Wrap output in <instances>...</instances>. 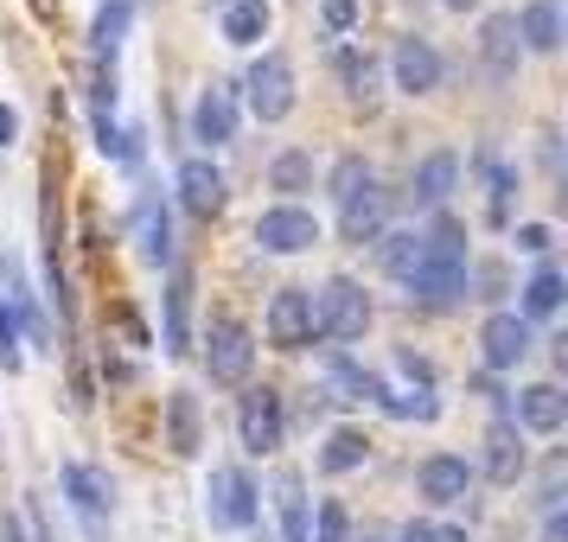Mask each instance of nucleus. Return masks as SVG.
<instances>
[{
    "mask_svg": "<svg viewBox=\"0 0 568 542\" xmlns=\"http://www.w3.org/2000/svg\"><path fill=\"white\" fill-rule=\"evenodd\" d=\"M313 326L333 333V338H364L371 333V294L352 275H333V282L313 294Z\"/></svg>",
    "mask_w": 568,
    "mask_h": 542,
    "instance_id": "obj_1",
    "label": "nucleus"
},
{
    "mask_svg": "<svg viewBox=\"0 0 568 542\" xmlns=\"http://www.w3.org/2000/svg\"><path fill=\"white\" fill-rule=\"evenodd\" d=\"M236 434H243V447H250V453H275V447H282L287 421H282V396H275L268 384L250 389V396L236 402Z\"/></svg>",
    "mask_w": 568,
    "mask_h": 542,
    "instance_id": "obj_6",
    "label": "nucleus"
},
{
    "mask_svg": "<svg viewBox=\"0 0 568 542\" xmlns=\"http://www.w3.org/2000/svg\"><path fill=\"white\" fill-rule=\"evenodd\" d=\"M307 542H352V517H345V504H338V498H326V504H320Z\"/></svg>",
    "mask_w": 568,
    "mask_h": 542,
    "instance_id": "obj_33",
    "label": "nucleus"
},
{
    "mask_svg": "<svg viewBox=\"0 0 568 542\" xmlns=\"http://www.w3.org/2000/svg\"><path fill=\"white\" fill-rule=\"evenodd\" d=\"M268 185H275V192H307V185H313V154H301V147L275 154V166H268Z\"/></svg>",
    "mask_w": 568,
    "mask_h": 542,
    "instance_id": "obj_29",
    "label": "nucleus"
},
{
    "mask_svg": "<svg viewBox=\"0 0 568 542\" xmlns=\"http://www.w3.org/2000/svg\"><path fill=\"white\" fill-rule=\"evenodd\" d=\"M320 243V217L301 205H275L256 217V249L262 256H301V249H313Z\"/></svg>",
    "mask_w": 568,
    "mask_h": 542,
    "instance_id": "obj_5",
    "label": "nucleus"
},
{
    "mask_svg": "<svg viewBox=\"0 0 568 542\" xmlns=\"http://www.w3.org/2000/svg\"><path fill=\"white\" fill-rule=\"evenodd\" d=\"M275 511H282V542H307V479L294 466L275 472Z\"/></svg>",
    "mask_w": 568,
    "mask_h": 542,
    "instance_id": "obj_20",
    "label": "nucleus"
},
{
    "mask_svg": "<svg viewBox=\"0 0 568 542\" xmlns=\"http://www.w3.org/2000/svg\"><path fill=\"white\" fill-rule=\"evenodd\" d=\"M166 447H173L180 460H192V453L205 447V428H199V396H192V389H173V396H166Z\"/></svg>",
    "mask_w": 568,
    "mask_h": 542,
    "instance_id": "obj_16",
    "label": "nucleus"
},
{
    "mask_svg": "<svg viewBox=\"0 0 568 542\" xmlns=\"http://www.w3.org/2000/svg\"><path fill=\"white\" fill-rule=\"evenodd\" d=\"M517 39H524L530 52H556V45H562V0H530V7L517 13Z\"/></svg>",
    "mask_w": 568,
    "mask_h": 542,
    "instance_id": "obj_23",
    "label": "nucleus"
},
{
    "mask_svg": "<svg viewBox=\"0 0 568 542\" xmlns=\"http://www.w3.org/2000/svg\"><path fill=\"white\" fill-rule=\"evenodd\" d=\"M479 351H486L491 370H517V364L537 351V338H530V319H524V313H491L486 326H479Z\"/></svg>",
    "mask_w": 568,
    "mask_h": 542,
    "instance_id": "obj_9",
    "label": "nucleus"
},
{
    "mask_svg": "<svg viewBox=\"0 0 568 542\" xmlns=\"http://www.w3.org/2000/svg\"><path fill=\"white\" fill-rule=\"evenodd\" d=\"M345 217H338V231H345V243H371V236L384 231V192H377V180L364 185V192H352L345 198Z\"/></svg>",
    "mask_w": 568,
    "mask_h": 542,
    "instance_id": "obj_22",
    "label": "nucleus"
},
{
    "mask_svg": "<svg viewBox=\"0 0 568 542\" xmlns=\"http://www.w3.org/2000/svg\"><path fill=\"white\" fill-rule=\"evenodd\" d=\"M440 7H454V13H466V7H479V0H440Z\"/></svg>",
    "mask_w": 568,
    "mask_h": 542,
    "instance_id": "obj_40",
    "label": "nucleus"
},
{
    "mask_svg": "<svg viewBox=\"0 0 568 542\" xmlns=\"http://www.w3.org/2000/svg\"><path fill=\"white\" fill-rule=\"evenodd\" d=\"M32 13H45V20H52V0H32Z\"/></svg>",
    "mask_w": 568,
    "mask_h": 542,
    "instance_id": "obj_41",
    "label": "nucleus"
},
{
    "mask_svg": "<svg viewBox=\"0 0 568 542\" xmlns=\"http://www.w3.org/2000/svg\"><path fill=\"white\" fill-rule=\"evenodd\" d=\"M428 262V249H422V236L415 231H389L384 236V275H396V282H415V268Z\"/></svg>",
    "mask_w": 568,
    "mask_h": 542,
    "instance_id": "obj_26",
    "label": "nucleus"
},
{
    "mask_svg": "<svg viewBox=\"0 0 568 542\" xmlns=\"http://www.w3.org/2000/svg\"><path fill=\"white\" fill-rule=\"evenodd\" d=\"M338 78L352 83V96H358V103H377V64H371V58L338 52Z\"/></svg>",
    "mask_w": 568,
    "mask_h": 542,
    "instance_id": "obj_32",
    "label": "nucleus"
},
{
    "mask_svg": "<svg viewBox=\"0 0 568 542\" xmlns=\"http://www.w3.org/2000/svg\"><path fill=\"white\" fill-rule=\"evenodd\" d=\"M466 485H473V466L460 453H428V460L415 466V491L428 498V504H460Z\"/></svg>",
    "mask_w": 568,
    "mask_h": 542,
    "instance_id": "obj_10",
    "label": "nucleus"
},
{
    "mask_svg": "<svg viewBox=\"0 0 568 542\" xmlns=\"http://www.w3.org/2000/svg\"><path fill=\"white\" fill-rule=\"evenodd\" d=\"M185 313H192V282H173L166 287V351H173V358H180L185 351Z\"/></svg>",
    "mask_w": 568,
    "mask_h": 542,
    "instance_id": "obj_31",
    "label": "nucleus"
},
{
    "mask_svg": "<svg viewBox=\"0 0 568 542\" xmlns=\"http://www.w3.org/2000/svg\"><path fill=\"white\" fill-rule=\"evenodd\" d=\"M134 243H141V256L154 262V268L160 262H173V224H166V205H160L154 192L134 205Z\"/></svg>",
    "mask_w": 568,
    "mask_h": 542,
    "instance_id": "obj_18",
    "label": "nucleus"
},
{
    "mask_svg": "<svg viewBox=\"0 0 568 542\" xmlns=\"http://www.w3.org/2000/svg\"><path fill=\"white\" fill-rule=\"evenodd\" d=\"M180 198H185V211H199V217L224 211V173H217L211 160H185L180 166Z\"/></svg>",
    "mask_w": 568,
    "mask_h": 542,
    "instance_id": "obj_19",
    "label": "nucleus"
},
{
    "mask_svg": "<svg viewBox=\"0 0 568 542\" xmlns=\"http://www.w3.org/2000/svg\"><path fill=\"white\" fill-rule=\"evenodd\" d=\"M250 364H256L250 326L217 319V326H211V338H205V370H211V384H243V377H250Z\"/></svg>",
    "mask_w": 568,
    "mask_h": 542,
    "instance_id": "obj_8",
    "label": "nucleus"
},
{
    "mask_svg": "<svg viewBox=\"0 0 568 542\" xmlns=\"http://www.w3.org/2000/svg\"><path fill=\"white\" fill-rule=\"evenodd\" d=\"M243 90H250V109H256V122H282L287 109H294V64H287L282 52H262L256 64H250Z\"/></svg>",
    "mask_w": 568,
    "mask_h": 542,
    "instance_id": "obj_4",
    "label": "nucleus"
},
{
    "mask_svg": "<svg viewBox=\"0 0 568 542\" xmlns=\"http://www.w3.org/2000/svg\"><path fill=\"white\" fill-rule=\"evenodd\" d=\"M479 52L498 78H511L517 58H524V39H517V13H486V27H479Z\"/></svg>",
    "mask_w": 568,
    "mask_h": 542,
    "instance_id": "obj_17",
    "label": "nucleus"
},
{
    "mask_svg": "<svg viewBox=\"0 0 568 542\" xmlns=\"http://www.w3.org/2000/svg\"><path fill=\"white\" fill-rule=\"evenodd\" d=\"M129 27H134V7H129V0H103V7H97V20H90L97 58H115V52H122V39H129Z\"/></svg>",
    "mask_w": 568,
    "mask_h": 542,
    "instance_id": "obj_25",
    "label": "nucleus"
},
{
    "mask_svg": "<svg viewBox=\"0 0 568 542\" xmlns=\"http://www.w3.org/2000/svg\"><path fill=\"white\" fill-rule=\"evenodd\" d=\"M231 134H236V96H231V83H211L205 96H199V109H192V141L224 147Z\"/></svg>",
    "mask_w": 568,
    "mask_h": 542,
    "instance_id": "obj_12",
    "label": "nucleus"
},
{
    "mask_svg": "<svg viewBox=\"0 0 568 542\" xmlns=\"http://www.w3.org/2000/svg\"><path fill=\"white\" fill-rule=\"evenodd\" d=\"M364 460H371V440H364L358 428H338V434L326 440V453H320V466H326V472H358Z\"/></svg>",
    "mask_w": 568,
    "mask_h": 542,
    "instance_id": "obj_27",
    "label": "nucleus"
},
{
    "mask_svg": "<svg viewBox=\"0 0 568 542\" xmlns=\"http://www.w3.org/2000/svg\"><path fill=\"white\" fill-rule=\"evenodd\" d=\"M556 307H562V275H556V268H537V275L524 282V313H530V319H549Z\"/></svg>",
    "mask_w": 568,
    "mask_h": 542,
    "instance_id": "obj_28",
    "label": "nucleus"
},
{
    "mask_svg": "<svg viewBox=\"0 0 568 542\" xmlns=\"http://www.w3.org/2000/svg\"><path fill=\"white\" fill-rule=\"evenodd\" d=\"M13 287H7V262H0V364L7 370H20V326H13Z\"/></svg>",
    "mask_w": 568,
    "mask_h": 542,
    "instance_id": "obj_30",
    "label": "nucleus"
},
{
    "mask_svg": "<svg viewBox=\"0 0 568 542\" xmlns=\"http://www.w3.org/2000/svg\"><path fill=\"white\" fill-rule=\"evenodd\" d=\"M64 498H71V511H78L83 536L103 542L109 536V511H115V485H109L97 466H64Z\"/></svg>",
    "mask_w": 568,
    "mask_h": 542,
    "instance_id": "obj_3",
    "label": "nucleus"
},
{
    "mask_svg": "<svg viewBox=\"0 0 568 542\" xmlns=\"http://www.w3.org/2000/svg\"><path fill=\"white\" fill-rule=\"evenodd\" d=\"M364 542H384V530H364Z\"/></svg>",
    "mask_w": 568,
    "mask_h": 542,
    "instance_id": "obj_42",
    "label": "nucleus"
},
{
    "mask_svg": "<svg viewBox=\"0 0 568 542\" xmlns=\"http://www.w3.org/2000/svg\"><path fill=\"white\" fill-rule=\"evenodd\" d=\"M524 472V440H517V421H491L486 434V479L491 485H511Z\"/></svg>",
    "mask_w": 568,
    "mask_h": 542,
    "instance_id": "obj_21",
    "label": "nucleus"
},
{
    "mask_svg": "<svg viewBox=\"0 0 568 542\" xmlns=\"http://www.w3.org/2000/svg\"><path fill=\"white\" fill-rule=\"evenodd\" d=\"M403 542H466V530H454V523H409Z\"/></svg>",
    "mask_w": 568,
    "mask_h": 542,
    "instance_id": "obj_36",
    "label": "nucleus"
},
{
    "mask_svg": "<svg viewBox=\"0 0 568 542\" xmlns=\"http://www.w3.org/2000/svg\"><path fill=\"white\" fill-rule=\"evenodd\" d=\"M97 109H115V64H97Z\"/></svg>",
    "mask_w": 568,
    "mask_h": 542,
    "instance_id": "obj_38",
    "label": "nucleus"
},
{
    "mask_svg": "<svg viewBox=\"0 0 568 542\" xmlns=\"http://www.w3.org/2000/svg\"><path fill=\"white\" fill-rule=\"evenodd\" d=\"M562 421H568V396L556 384L517 389V428H530V434H556Z\"/></svg>",
    "mask_w": 568,
    "mask_h": 542,
    "instance_id": "obj_14",
    "label": "nucleus"
},
{
    "mask_svg": "<svg viewBox=\"0 0 568 542\" xmlns=\"http://www.w3.org/2000/svg\"><path fill=\"white\" fill-rule=\"evenodd\" d=\"M389 71H396V90H403V96H428V90L440 83V52L428 45V39L409 32V39L389 52Z\"/></svg>",
    "mask_w": 568,
    "mask_h": 542,
    "instance_id": "obj_11",
    "label": "nucleus"
},
{
    "mask_svg": "<svg viewBox=\"0 0 568 542\" xmlns=\"http://www.w3.org/2000/svg\"><path fill=\"white\" fill-rule=\"evenodd\" d=\"M358 13H364L358 0H326V7H320V20H326L333 32H352L358 27Z\"/></svg>",
    "mask_w": 568,
    "mask_h": 542,
    "instance_id": "obj_35",
    "label": "nucleus"
},
{
    "mask_svg": "<svg viewBox=\"0 0 568 542\" xmlns=\"http://www.w3.org/2000/svg\"><path fill=\"white\" fill-rule=\"evenodd\" d=\"M466 294V262H422L415 268V282H409V300H422V307H454Z\"/></svg>",
    "mask_w": 568,
    "mask_h": 542,
    "instance_id": "obj_13",
    "label": "nucleus"
},
{
    "mask_svg": "<svg viewBox=\"0 0 568 542\" xmlns=\"http://www.w3.org/2000/svg\"><path fill=\"white\" fill-rule=\"evenodd\" d=\"M549 243H556V236H549V224H524V231H517V249H524V256H542Z\"/></svg>",
    "mask_w": 568,
    "mask_h": 542,
    "instance_id": "obj_37",
    "label": "nucleus"
},
{
    "mask_svg": "<svg viewBox=\"0 0 568 542\" xmlns=\"http://www.w3.org/2000/svg\"><path fill=\"white\" fill-rule=\"evenodd\" d=\"M268 27H275L268 0H231L224 7V45H256V39H268Z\"/></svg>",
    "mask_w": 568,
    "mask_h": 542,
    "instance_id": "obj_24",
    "label": "nucleus"
},
{
    "mask_svg": "<svg viewBox=\"0 0 568 542\" xmlns=\"http://www.w3.org/2000/svg\"><path fill=\"white\" fill-rule=\"evenodd\" d=\"M326 185H333V198H338V205H345L352 192H364V185H371V166H364L358 154H345V160H338V166H333V180H326Z\"/></svg>",
    "mask_w": 568,
    "mask_h": 542,
    "instance_id": "obj_34",
    "label": "nucleus"
},
{
    "mask_svg": "<svg viewBox=\"0 0 568 542\" xmlns=\"http://www.w3.org/2000/svg\"><path fill=\"white\" fill-rule=\"evenodd\" d=\"M13 134H20V115H13V109H0V147H13Z\"/></svg>",
    "mask_w": 568,
    "mask_h": 542,
    "instance_id": "obj_39",
    "label": "nucleus"
},
{
    "mask_svg": "<svg viewBox=\"0 0 568 542\" xmlns=\"http://www.w3.org/2000/svg\"><path fill=\"white\" fill-rule=\"evenodd\" d=\"M454 185H460V154H447V147H440V154H428L422 166H415L409 198H415V205H428V211H440Z\"/></svg>",
    "mask_w": 568,
    "mask_h": 542,
    "instance_id": "obj_15",
    "label": "nucleus"
},
{
    "mask_svg": "<svg viewBox=\"0 0 568 542\" xmlns=\"http://www.w3.org/2000/svg\"><path fill=\"white\" fill-rule=\"evenodd\" d=\"M256 485H250V472H236V466H211L205 479V517L217 530H250L256 523Z\"/></svg>",
    "mask_w": 568,
    "mask_h": 542,
    "instance_id": "obj_2",
    "label": "nucleus"
},
{
    "mask_svg": "<svg viewBox=\"0 0 568 542\" xmlns=\"http://www.w3.org/2000/svg\"><path fill=\"white\" fill-rule=\"evenodd\" d=\"M313 287H282L275 300H268V345H282V351H307L313 345Z\"/></svg>",
    "mask_w": 568,
    "mask_h": 542,
    "instance_id": "obj_7",
    "label": "nucleus"
}]
</instances>
